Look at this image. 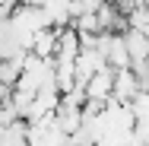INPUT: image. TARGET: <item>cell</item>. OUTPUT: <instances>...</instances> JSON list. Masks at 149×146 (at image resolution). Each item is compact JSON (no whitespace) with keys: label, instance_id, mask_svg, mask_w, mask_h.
I'll return each instance as SVG.
<instances>
[{"label":"cell","instance_id":"cell-1","mask_svg":"<svg viewBox=\"0 0 149 146\" xmlns=\"http://www.w3.org/2000/svg\"><path fill=\"white\" fill-rule=\"evenodd\" d=\"M57 48H60V35L57 32H38L35 41H32V54L38 60H45V64L57 57Z\"/></svg>","mask_w":149,"mask_h":146}]
</instances>
